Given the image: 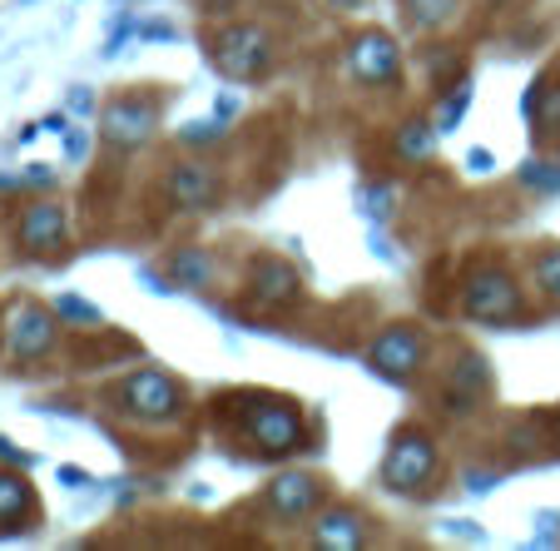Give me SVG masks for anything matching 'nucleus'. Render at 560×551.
<instances>
[{
	"mask_svg": "<svg viewBox=\"0 0 560 551\" xmlns=\"http://www.w3.org/2000/svg\"><path fill=\"white\" fill-rule=\"evenodd\" d=\"M348 70L358 85H392L397 80V70H402V45L392 41L387 31H358L348 41Z\"/></svg>",
	"mask_w": 560,
	"mask_h": 551,
	"instance_id": "nucleus-8",
	"label": "nucleus"
},
{
	"mask_svg": "<svg viewBox=\"0 0 560 551\" xmlns=\"http://www.w3.org/2000/svg\"><path fill=\"white\" fill-rule=\"evenodd\" d=\"M273 60H278V41L254 21H233L213 35V65H219L229 80H238V85L264 80V74L273 70Z\"/></svg>",
	"mask_w": 560,
	"mask_h": 551,
	"instance_id": "nucleus-2",
	"label": "nucleus"
},
{
	"mask_svg": "<svg viewBox=\"0 0 560 551\" xmlns=\"http://www.w3.org/2000/svg\"><path fill=\"white\" fill-rule=\"evenodd\" d=\"M471 170H481V174L491 170V154H487V149H471Z\"/></svg>",
	"mask_w": 560,
	"mask_h": 551,
	"instance_id": "nucleus-25",
	"label": "nucleus"
},
{
	"mask_svg": "<svg viewBox=\"0 0 560 551\" xmlns=\"http://www.w3.org/2000/svg\"><path fill=\"white\" fill-rule=\"evenodd\" d=\"M436 478V443L422 433V427H402L392 437L387 457H382V482L402 497H417L427 492V482Z\"/></svg>",
	"mask_w": 560,
	"mask_h": 551,
	"instance_id": "nucleus-4",
	"label": "nucleus"
},
{
	"mask_svg": "<svg viewBox=\"0 0 560 551\" xmlns=\"http://www.w3.org/2000/svg\"><path fill=\"white\" fill-rule=\"evenodd\" d=\"M313 541L323 551H358L368 541V517L352 507H328L313 517Z\"/></svg>",
	"mask_w": 560,
	"mask_h": 551,
	"instance_id": "nucleus-14",
	"label": "nucleus"
},
{
	"mask_svg": "<svg viewBox=\"0 0 560 551\" xmlns=\"http://www.w3.org/2000/svg\"><path fill=\"white\" fill-rule=\"evenodd\" d=\"M248 298H254L258 308H293L298 298H303V284H298V274L283 264V259H258L254 264V278H248Z\"/></svg>",
	"mask_w": 560,
	"mask_h": 551,
	"instance_id": "nucleus-12",
	"label": "nucleus"
},
{
	"mask_svg": "<svg viewBox=\"0 0 560 551\" xmlns=\"http://www.w3.org/2000/svg\"><path fill=\"white\" fill-rule=\"evenodd\" d=\"M35 512V492L25 487V478H11V472H0V527H15Z\"/></svg>",
	"mask_w": 560,
	"mask_h": 551,
	"instance_id": "nucleus-15",
	"label": "nucleus"
},
{
	"mask_svg": "<svg viewBox=\"0 0 560 551\" xmlns=\"http://www.w3.org/2000/svg\"><path fill=\"white\" fill-rule=\"evenodd\" d=\"M244 437L254 443V452L288 457V452H303L307 447V423L283 398H254V403L244 407Z\"/></svg>",
	"mask_w": 560,
	"mask_h": 551,
	"instance_id": "nucleus-3",
	"label": "nucleus"
},
{
	"mask_svg": "<svg viewBox=\"0 0 560 551\" xmlns=\"http://www.w3.org/2000/svg\"><path fill=\"white\" fill-rule=\"evenodd\" d=\"M170 268H174V278H179L184 288H209L213 284V259L203 254V249H179Z\"/></svg>",
	"mask_w": 560,
	"mask_h": 551,
	"instance_id": "nucleus-16",
	"label": "nucleus"
},
{
	"mask_svg": "<svg viewBox=\"0 0 560 551\" xmlns=\"http://www.w3.org/2000/svg\"><path fill=\"white\" fill-rule=\"evenodd\" d=\"M368 363H372V372H382V378H392V382H412L427 363V338L412 323H392V329H382L377 338H372Z\"/></svg>",
	"mask_w": 560,
	"mask_h": 551,
	"instance_id": "nucleus-7",
	"label": "nucleus"
},
{
	"mask_svg": "<svg viewBox=\"0 0 560 551\" xmlns=\"http://www.w3.org/2000/svg\"><path fill=\"white\" fill-rule=\"evenodd\" d=\"M159 129V100L154 95H119L100 110V135L115 149H139L149 145Z\"/></svg>",
	"mask_w": 560,
	"mask_h": 551,
	"instance_id": "nucleus-6",
	"label": "nucleus"
},
{
	"mask_svg": "<svg viewBox=\"0 0 560 551\" xmlns=\"http://www.w3.org/2000/svg\"><path fill=\"white\" fill-rule=\"evenodd\" d=\"M466 319L476 323H511L521 319V284L501 264H481L462 288Z\"/></svg>",
	"mask_w": 560,
	"mask_h": 551,
	"instance_id": "nucleus-5",
	"label": "nucleus"
},
{
	"mask_svg": "<svg viewBox=\"0 0 560 551\" xmlns=\"http://www.w3.org/2000/svg\"><path fill=\"white\" fill-rule=\"evenodd\" d=\"M466 100H471V85H466V80H456V85H452V100H446V105H442V115H436V135H442V129H452L456 119H462Z\"/></svg>",
	"mask_w": 560,
	"mask_h": 551,
	"instance_id": "nucleus-20",
	"label": "nucleus"
},
{
	"mask_svg": "<svg viewBox=\"0 0 560 551\" xmlns=\"http://www.w3.org/2000/svg\"><path fill=\"white\" fill-rule=\"evenodd\" d=\"M530 274H536V288L550 298V303H560V249H540L536 264H530Z\"/></svg>",
	"mask_w": 560,
	"mask_h": 551,
	"instance_id": "nucleus-17",
	"label": "nucleus"
},
{
	"mask_svg": "<svg viewBox=\"0 0 560 551\" xmlns=\"http://www.w3.org/2000/svg\"><path fill=\"white\" fill-rule=\"evenodd\" d=\"M317 502H323V482L307 478V472H283V478L268 482V507H273L283 521L313 517Z\"/></svg>",
	"mask_w": 560,
	"mask_h": 551,
	"instance_id": "nucleus-13",
	"label": "nucleus"
},
{
	"mask_svg": "<svg viewBox=\"0 0 560 551\" xmlns=\"http://www.w3.org/2000/svg\"><path fill=\"white\" fill-rule=\"evenodd\" d=\"M0 457H5V462H31V457H25V452H15V443H5V437H0Z\"/></svg>",
	"mask_w": 560,
	"mask_h": 551,
	"instance_id": "nucleus-24",
	"label": "nucleus"
},
{
	"mask_svg": "<svg viewBox=\"0 0 560 551\" xmlns=\"http://www.w3.org/2000/svg\"><path fill=\"white\" fill-rule=\"evenodd\" d=\"M70 239V214L65 204H31L15 223V244L21 254H50V249H65Z\"/></svg>",
	"mask_w": 560,
	"mask_h": 551,
	"instance_id": "nucleus-11",
	"label": "nucleus"
},
{
	"mask_svg": "<svg viewBox=\"0 0 560 551\" xmlns=\"http://www.w3.org/2000/svg\"><path fill=\"white\" fill-rule=\"evenodd\" d=\"M164 194L179 214H209L223 194V180L213 164H174L170 180H164Z\"/></svg>",
	"mask_w": 560,
	"mask_h": 551,
	"instance_id": "nucleus-10",
	"label": "nucleus"
},
{
	"mask_svg": "<svg viewBox=\"0 0 560 551\" xmlns=\"http://www.w3.org/2000/svg\"><path fill=\"white\" fill-rule=\"evenodd\" d=\"M556 437H560V417H556Z\"/></svg>",
	"mask_w": 560,
	"mask_h": 551,
	"instance_id": "nucleus-26",
	"label": "nucleus"
},
{
	"mask_svg": "<svg viewBox=\"0 0 560 551\" xmlns=\"http://www.w3.org/2000/svg\"><path fill=\"white\" fill-rule=\"evenodd\" d=\"M55 338H60V323H55L50 308H40V303L11 308V319H5V353L11 358H21V363L45 358L55 348Z\"/></svg>",
	"mask_w": 560,
	"mask_h": 551,
	"instance_id": "nucleus-9",
	"label": "nucleus"
},
{
	"mask_svg": "<svg viewBox=\"0 0 560 551\" xmlns=\"http://www.w3.org/2000/svg\"><path fill=\"white\" fill-rule=\"evenodd\" d=\"M521 184H530L540 194H560V164H546V160L521 164Z\"/></svg>",
	"mask_w": 560,
	"mask_h": 551,
	"instance_id": "nucleus-19",
	"label": "nucleus"
},
{
	"mask_svg": "<svg viewBox=\"0 0 560 551\" xmlns=\"http://www.w3.org/2000/svg\"><path fill=\"white\" fill-rule=\"evenodd\" d=\"M115 413L144 427H170L184 417V388L164 368H139L115 388Z\"/></svg>",
	"mask_w": 560,
	"mask_h": 551,
	"instance_id": "nucleus-1",
	"label": "nucleus"
},
{
	"mask_svg": "<svg viewBox=\"0 0 560 551\" xmlns=\"http://www.w3.org/2000/svg\"><path fill=\"white\" fill-rule=\"evenodd\" d=\"M407 11H412V25H422V31H432V25L452 21L456 0H407Z\"/></svg>",
	"mask_w": 560,
	"mask_h": 551,
	"instance_id": "nucleus-18",
	"label": "nucleus"
},
{
	"mask_svg": "<svg viewBox=\"0 0 560 551\" xmlns=\"http://www.w3.org/2000/svg\"><path fill=\"white\" fill-rule=\"evenodd\" d=\"M60 313H70V319H85V323H100V313L90 303H80V298H60Z\"/></svg>",
	"mask_w": 560,
	"mask_h": 551,
	"instance_id": "nucleus-22",
	"label": "nucleus"
},
{
	"mask_svg": "<svg viewBox=\"0 0 560 551\" xmlns=\"http://www.w3.org/2000/svg\"><path fill=\"white\" fill-rule=\"evenodd\" d=\"M203 139H219V125H189L184 129V145H203Z\"/></svg>",
	"mask_w": 560,
	"mask_h": 551,
	"instance_id": "nucleus-23",
	"label": "nucleus"
},
{
	"mask_svg": "<svg viewBox=\"0 0 560 551\" xmlns=\"http://www.w3.org/2000/svg\"><path fill=\"white\" fill-rule=\"evenodd\" d=\"M213 5H229V0H213Z\"/></svg>",
	"mask_w": 560,
	"mask_h": 551,
	"instance_id": "nucleus-27",
	"label": "nucleus"
},
{
	"mask_svg": "<svg viewBox=\"0 0 560 551\" xmlns=\"http://www.w3.org/2000/svg\"><path fill=\"white\" fill-rule=\"evenodd\" d=\"M432 139H436V129L427 125V119H412V125L402 129V139H397V149H402V154H422Z\"/></svg>",
	"mask_w": 560,
	"mask_h": 551,
	"instance_id": "nucleus-21",
	"label": "nucleus"
}]
</instances>
